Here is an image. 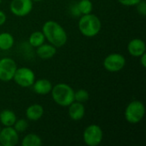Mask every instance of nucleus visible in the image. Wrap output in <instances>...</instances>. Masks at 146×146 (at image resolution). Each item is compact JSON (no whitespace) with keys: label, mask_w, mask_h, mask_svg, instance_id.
Returning <instances> with one entry per match:
<instances>
[{"label":"nucleus","mask_w":146,"mask_h":146,"mask_svg":"<svg viewBox=\"0 0 146 146\" xmlns=\"http://www.w3.org/2000/svg\"><path fill=\"white\" fill-rule=\"evenodd\" d=\"M42 32L50 44L56 48L62 47L68 40L65 29L56 21H47L42 27Z\"/></svg>","instance_id":"f257e3e1"},{"label":"nucleus","mask_w":146,"mask_h":146,"mask_svg":"<svg viewBox=\"0 0 146 146\" xmlns=\"http://www.w3.org/2000/svg\"><path fill=\"white\" fill-rule=\"evenodd\" d=\"M78 27L82 35L92 38L98 34L101 30L102 24L100 19L96 15L90 13L81 15L79 20Z\"/></svg>","instance_id":"f03ea898"},{"label":"nucleus","mask_w":146,"mask_h":146,"mask_svg":"<svg viewBox=\"0 0 146 146\" xmlns=\"http://www.w3.org/2000/svg\"><path fill=\"white\" fill-rule=\"evenodd\" d=\"M50 92L55 103L62 107H68L74 101V91L68 84L59 83L52 87Z\"/></svg>","instance_id":"7ed1b4c3"},{"label":"nucleus","mask_w":146,"mask_h":146,"mask_svg":"<svg viewBox=\"0 0 146 146\" xmlns=\"http://www.w3.org/2000/svg\"><path fill=\"white\" fill-rule=\"evenodd\" d=\"M145 114V107L141 101L134 100L128 104L125 110V119L131 124H137L142 121Z\"/></svg>","instance_id":"20e7f679"},{"label":"nucleus","mask_w":146,"mask_h":146,"mask_svg":"<svg viewBox=\"0 0 146 146\" xmlns=\"http://www.w3.org/2000/svg\"><path fill=\"white\" fill-rule=\"evenodd\" d=\"M104 133L102 128L96 124L88 126L83 133V139L88 146L99 145L103 140Z\"/></svg>","instance_id":"39448f33"},{"label":"nucleus","mask_w":146,"mask_h":146,"mask_svg":"<svg viewBox=\"0 0 146 146\" xmlns=\"http://www.w3.org/2000/svg\"><path fill=\"white\" fill-rule=\"evenodd\" d=\"M14 81L21 87L27 88L33 86L35 81V74L33 71L27 67L20 68L16 69L13 77Z\"/></svg>","instance_id":"423d86ee"},{"label":"nucleus","mask_w":146,"mask_h":146,"mask_svg":"<svg viewBox=\"0 0 146 146\" xmlns=\"http://www.w3.org/2000/svg\"><path fill=\"white\" fill-rule=\"evenodd\" d=\"M126 65V58L119 53H112L108 55L104 60V68L111 73L121 71Z\"/></svg>","instance_id":"0eeeda50"},{"label":"nucleus","mask_w":146,"mask_h":146,"mask_svg":"<svg viewBox=\"0 0 146 146\" xmlns=\"http://www.w3.org/2000/svg\"><path fill=\"white\" fill-rule=\"evenodd\" d=\"M17 69V64L14 59L4 57L0 59V80L8 82L13 80Z\"/></svg>","instance_id":"6e6552de"},{"label":"nucleus","mask_w":146,"mask_h":146,"mask_svg":"<svg viewBox=\"0 0 146 146\" xmlns=\"http://www.w3.org/2000/svg\"><path fill=\"white\" fill-rule=\"evenodd\" d=\"M33 6L32 0H12L9 3V9L13 15L22 17L32 11Z\"/></svg>","instance_id":"1a4fd4ad"},{"label":"nucleus","mask_w":146,"mask_h":146,"mask_svg":"<svg viewBox=\"0 0 146 146\" xmlns=\"http://www.w3.org/2000/svg\"><path fill=\"white\" fill-rule=\"evenodd\" d=\"M19 142L18 132L13 127H4L0 130V144L2 146H15Z\"/></svg>","instance_id":"9d476101"},{"label":"nucleus","mask_w":146,"mask_h":146,"mask_svg":"<svg viewBox=\"0 0 146 146\" xmlns=\"http://www.w3.org/2000/svg\"><path fill=\"white\" fill-rule=\"evenodd\" d=\"M86 109L82 103L74 101L68 106V115L73 121H80L85 116Z\"/></svg>","instance_id":"9b49d317"},{"label":"nucleus","mask_w":146,"mask_h":146,"mask_svg":"<svg viewBox=\"0 0 146 146\" xmlns=\"http://www.w3.org/2000/svg\"><path fill=\"white\" fill-rule=\"evenodd\" d=\"M127 50L131 56L139 57L141 55L145 53V41L140 38H133L128 43Z\"/></svg>","instance_id":"f8f14e48"},{"label":"nucleus","mask_w":146,"mask_h":146,"mask_svg":"<svg viewBox=\"0 0 146 146\" xmlns=\"http://www.w3.org/2000/svg\"><path fill=\"white\" fill-rule=\"evenodd\" d=\"M33 88L35 93L38 95H47L50 93L52 89V84L51 82L47 79H39L35 80L34 83L33 84Z\"/></svg>","instance_id":"ddd939ff"},{"label":"nucleus","mask_w":146,"mask_h":146,"mask_svg":"<svg viewBox=\"0 0 146 146\" xmlns=\"http://www.w3.org/2000/svg\"><path fill=\"white\" fill-rule=\"evenodd\" d=\"M44 115V108L38 104H34L27 107L26 110V117L29 121H37Z\"/></svg>","instance_id":"4468645a"},{"label":"nucleus","mask_w":146,"mask_h":146,"mask_svg":"<svg viewBox=\"0 0 146 146\" xmlns=\"http://www.w3.org/2000/svg\"><path fill=\"white\" fill-rule=\"evenodd\" d=\"M56 53V47L51 44H43L37 48V55L44 60L52 58Z\"/></svg>","instance_id":"2eb2a0df"},{"label":"nucleus","mask_w":146,"mask_h":146,"mask_svg":"<svg viewBox=\"0 0 146 146\" xmlns=\"http://www.w3.org/2000/svg\"><path fill=\"white\" fill-rule=\"evenodd\" d=\"M16 120V115L13 110H3L0 112V122L4 127H13Z\"/></svg>","instance_id":"dca6fc26"},{"label":"nucleus","mask_w":146,"mask_h":146,"mask_svg":"<svg viewBox=\"0 0 146 146\" xmlns=\"http://www.w3.org/2000/svg\"><path fill=\"white\" fill-rule=\"evenodd\" d=\"M15 39L12 34L9 33H0V50H8L14 45Z\"/></svg>","instance_id":"f3484780"},{"label":"nucleus","mask_w":146,"mask_h":146,"mask_svg":"<svg viewBox=\"0 0 146 146\" xmlns=\"http://www.w3.org/2000/svg\"><path fill=\"white\" fill-rule=\"evenodd\" d=\"M44 40H45V37L42 31L33 32V33H31V35L28 38L30 45H32L33 47H35V48H38V46L43 44L44 43Z\"/></svg>","instance_id":"a211bd4d"},{"label":"nucleus","mask_w":146,"mask_h":146,"mask_svg":"<svg viewBox=\"0 0 146 146\" xmlns=\"http://www.w3.org/2000/svg\"><path fill=\"white\" fill-rule=\"evenodd\" d=\"M42 145L41 138L35 133H29L26 135L21 142L22 146H40Z\"/></svg>","instance_id":"6ab92c4d"},{"label":"nucleus","mask_w":146,"mask_h":146,"mask_svg":"<svg viewBox=\"0 0 146 146\" xmlns=\"http://www.w3.org/2000/svg\"><path fill=\"white\" fill-rule=\"evenodd\" d=\"M76 6H77L78 11L80 12L81 15L92 13V7H93L91 0H80L78 3L76 4Z\"/></svg>","instance_id":"aec40b11"},{"label":"nucleus","mask_w":146,"mask_h":146,"mask_svg":"<svg viewBox=\"0 0 146 146\" xmlns=\"http://www.w3.org/2000/svg\"><path fill=\"white\" fill-rule=\"evenodd\" d=\"M89 92L85 89H80L76 92H74V101L80 102V103H86L89 99Z\"/></svg>","instance_id":"412c9836"},{"label":"nucleus","mask_w":146,"mask_h":146,"mask_svg":"<svg viewBox=\"0 0 146 146\" xmlns=\"http://www.w3.org/2000/svg\"><path fill=\"white\" fill-rule=\"evenodd\" d=\"M28 127V123L27 121V120L25 119H19V120H16V121L15 122L13 127L16 130V132L18 133H22V132H25L27 130Z\"/></svg>","instance_id":"4be33fe9"},{"label":"nucleus","mask_w":146,"mask_h":146,"mask_svg":"<svg viewBox=\"0 0 146 146\" xmlns=\"http://www.w3.org/2000/svg\"><path fill=\"white\" fill-rule=\"evenodd\" d=\"M135 6H137L138 12L142 15L145 16L146 14V3L145 0H141L139 3H138Z\"/></svg>","instance_id":"5701e85b"},{"label":"nucleus","mask_w":146,"mask_h":146,"mask_svg":"<svg viewBox=\"0 0 146 146\" xmlns=\"http://www.w3.org/2000/svg\"><path fill=\"white\" fill-rule=\"evenodd\" d=\"M121 4L124 6H135L138 3H139L141 0H117Z\"/></svg>","instance_id":"b1692460"},{"label":"nucleus","mask_w":146,"mask_h":146,"mask_svg":"<svg viewBox=\"0 0 146 146\" xmlns=\"http://www.w3.org/2000/svg\"><path fill=\"white\" fill-rule=\"evenodd\" d=\"M6 19H7V17H6L5 13L3 12L2 10H0V26H3L5 23Z\"/></svg>","instance_id":"393cba45"},{"label":"nucleus","mask_w":146,"mask_h":146,"mask_svg":"<svg viewBox=\"0 0 146 146\" xmlns=\"http://www.w3.org/2000/svg\"><path fill=\"white\" fill-rule=\"evenodd\" d=\"M140 63L142 64L143 68L146 67V53H144L143 55H141L140 56Z\"/></svg>","instance_id":"a878e982"},{"label":"nucleus","mask_w":146,"mask_h":146,"mask_svg":"<svg viewBox=\"0 0 146 146\" xmlns=\"http://www.w3.org/2000/svg\"><path fill=\"white\" fill-rule=\"evenodd\" d=\"M33 2L34 1V2H40V1H42V0H32Z\"/></svg>","instance_id":"bb28decb"},{"label":"nucleus","mask_w":146,"mask_h":146,"mask_svg":"<svg viewBox=\"0 0 146 146\" xmlns=\"http://www.w3.org/2000/svg\"><path fill=\"white\" fill-rule=\"evenodd\" d=\"M1 2H2V0H0V3H1Z\"/></svg>","instance_id":"cd10ccee"},{"label":"nucleus","mask_w":146,"mask_h":146,"mask_svg":"<svg viewBox=\"0 0 146 146\" xmlns=\"http://www.w3.org/2000/svg\"><path fill=\"white\" fill-rule=\"evenodd\" d=\"M0 130H1V127H0Z\"/></svg>","instance_id":"c85d7f7f"},{"label":"nucleus","mask_w":146,"mask_h":146,"mask_svg":"<svg viewBox=\"0 0 146 146\" xmlns=\"http://www.w3.org/2000/svg\"><path fill=\"white\" fill-rule=\"evenodd\" d=\"M0 146H2V145H1V144H0Z\"/></svg>","instance_id":"c756f323"},{"label":"nucleus","mask_w":146,"mask_h":146,"mask_svg":"<svg viewBox=\"0 0 146 146\" xmlns=\"http://www.w3.org/2000/svg\"><path fill=\"white\" fill-rule=\"evenodd\" d=\"M0 51H1V50H0Z\"/></svg>","instance_id":"7c9ffc66"}]
</instances>
